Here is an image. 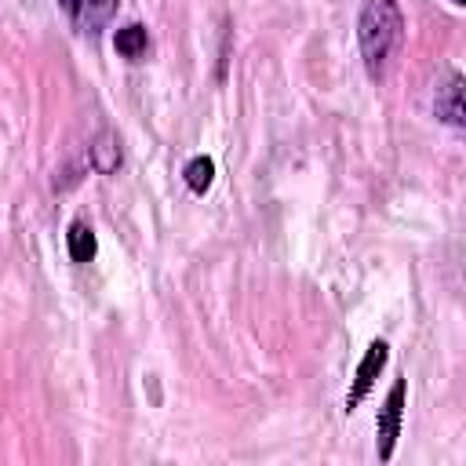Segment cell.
<instances>
[{
	"label": "cell",
	"instance_id": "6da1fadb",
	"mask_svg": "<svg viewBox=\"0 0 466 466\" xmlns=\"http://www.w3.org/2000/svg\"><path fill=\"white\" fill-rule=\"evenodd\" d=\"M400 40H404V15L397 0H368L357 18V44H360L364 69L375 80L386 73V62L400 47Z\"/></svg>",
	"mask_w": 466,
	"mask_h": 466
},
{
	"label": "cell",
	"instance_id": "7a4b0ae2",
	"mask_svg": "<svg viewBox=\"0 0 466 466\" xmlns=\"http://www.w3.org/2000/svg\"><path fill=\"white\" fill-rule=\"evenodd\" d=\"M404 393H408V386H404V379H397V382L390 386L382 408H379V419H375V451H379V462H390L393 444H397V437H400V422H404Z\"/></svg>",
	"mask_w": 466,
	"mask_h": 466
},
{
	"label": "cell",
	"instance_id": "3957f363",
	"mask_svg": "<svg viewBox=\"0 0 466 466\" xmlns=\"http://www.w3.org/2000/svg\"><path fill=\"white\" fill-rule=\"evenodd\" d=\"M386 360H390V342H386V339H375V342L364 350L360 364H357L353 386H350V393H346V411H357V408H360V400L371 393V386H375L379 371L386 368Z\"/></svg>",
	"mask_w": 466,
	"mask_h": 466
},
{
	"label": "cell",
	"instance_id": "277c9868",
	"mask_svg": "<svg viewBox=\"0 0 466 466\" xmlns=\"http://www.w3.org/2000/svg\"><path fill=\"white\" fill-rule=\"evenodd\" d=\"M433 113L448 127H466V76L462 73L444 76V84L437 87V98H433Z\"/></svg>",
	"mask_w": 466,
	"mask_h": 466
},
{
	"label": "cell",
	"instance_id": "5b68a950",
	"mask_svg": "<svg viewBox=\"0 0 466 466\" xmlns=\"http://www.w3.org/2000/svg\"><path fill=\"white\" fill-rule=\"evenodd\" d=\"M120 160H124L120 138H116L113 131H102V135L91 142V167H95L98 175H113V171L120 167Z\"/></svg>",
	"mask_w": 466,
	"mask_h": 466
},
{
	"label": "cell",
	"instance_id": "8992f818",
	"mask_svg": "<svg viewBox=\"0 0 466 466\" xmlns=\"http://www.w3.org/2000/svg\"><path fill=\"white\" fill-rule=\"evenodd\" d=\"M66 251H69V258H73V262H91V258H95L98 240H95V229H91L84 218L69 222V233H66Z\"/></svg>",
	"mask_w": 466,
	"mask_h": 466
},
{
	"label": "cell",
	"instance_id": "52a82bcc",
	"mask_svg": "<svg viewBox=\"0 0 466 466\" xmlns=\"http://www.w3.org/2000/svg\"><path fill=\"white\" fill-rule=\"evenodd\" d=\"M113 47H116V55H124V58H131V62L142 58L146 47H149V33H146V25H138V22L120 25L116 36H113Z\"/></svg>",
	"mask_w": 466,
	"mask_h": 466
},
{
	"label": "cell",
	"instance_id": "ba28073f",
	"mask_svg": "<svg viewBox=\"0 0 466 466\" xmlns=\"http://www.w3.org/2000/svg\"><path fill=\"white\" fill-rule=\"evenodd\" d=\"M182 178H186V186H189V193H208L211 189V182H215V160L211 157H193L186 167H182Z\"/></svg>",
	"mask_w": 466,
	"mask_h": 466
},
{
	"label": "cell",
	"instance_id": "9c48e42d",
	"mask_svg": "<svg viewBox=\"0 0 466 466\" xmlns=\"http://www.w3.org/2000/svg\"><path fill=\"white\" fill-rule=\"evenodd\" d=\"M116 4H120V0H84V7H80V18H76V25H80V29H87V33L102 29V25H106V22L113 18Z\"/></svg>",
	"mask_w": 466,
	"mask_h": 466
},
{
	"label": "cell",
	"instance_id": "30bf717a",
	"mask_svg": "<svg viewBox=\"0 0 466 466\" xmlns=\"http://www.w3.org/2000/svg\"><path fill=\"white\" fill-rule=\"evenodd\" d=\"M58 7H62V11H66L73 22H76V18H80V7H84V0H58Z\"/></svg>",
	"mask_w": 466,
	"mask_h": 466
},
{
	"label": "cell",
	"instance_id": "8fae6325",
	"mask_svg": "<svg viewBox=\"0 0 466 466\" xmlns=\"http://www.w3.org/2000/svg\"><path fill=\"white\" fill-rule=\"evenodd\" d=\"M455 4H466V0H455Z\"/></svg>",
	"mask_w": 466,
	"mask_h": 466
}]
</instances>
